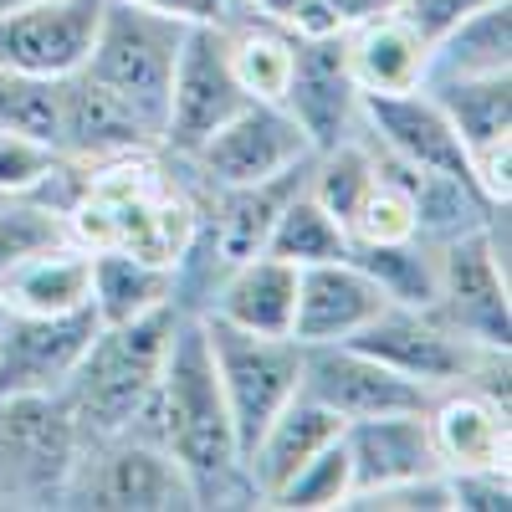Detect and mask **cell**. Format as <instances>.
I'll return each instance as SVG.
<instances>
[{"instance_id":"cell-1","label":"cell","mask_w":512,"mask_h":512,"mask_svg":"<svg viewBox=\"0 0 512 512\" xmlns=\"http://www.w3.org/2000/svg\"><path fill=\"white\" fill-rule=\"evenodd\" d=\"M123 431H134L175 456V466L195 492V507H262L246 482L241 446L231 431V410L221 395L216 364H210L200 313H180L154 395Z\"/></svg>"},{"instance_id":"cell-2","label":"cell","mask_w":512,"mask_h":512,"mask_svg":"<svg viewBox=\"0 0 512 512\" xmlns=\"http://www.w3.org/2000/svg\"><path fill=\"white\" fill-rule=\"evenodd\" d=\"M180 323V308H159L134 323H98L93 344L82 349L72 379L62 384V405L77 425V436H108L123 431L154 395L169 333Z\"/></svg>"},{"instance_id":"cell-3","label":"cell","mask_w":512,"mask_h":512,"mask_svg":"<svg viewBox=\"0 0 512 512\" xmlns=\"http://www.w3.org/2000/svg\"><path fill=\"white\" fill-rule=\"evenodd\" d=\"M185 31H190L185 21L164 16V11L134 6V0H103L93 52L82 62V72L93 82H103L113 98H123L144 123H154L164 134L169 82H175Z\"/></svg>"},{"instance_id":"cell-4","label":"cell","mask_w":512,"mask_h":512,"mask_svg":"<svg viewBox=\"0 0 512 512\" xmlns=\"http://www.w3.org/2000/svg\"><path fill=\"white\" fill-rule=\"evenodd\" d=\"M57 507L169 512V507H195V492L164 446L134 431H108V436H77Z\"/></svg>"},{"instance_id":"cell-5","label":"cell","mask_w":512,"mask_h":512,"mask_svg":"<svg viewBox=\"0 0 512 512\" xmlns=\"http://www.w3.org/2000/svg\"><path fill=\"white\" fill-rule=\"evenodd\" d=\"M200 323H205L210 364H216L221 395L231 410V431H236V446L246 461L256 436L267 431V420L303 384V344L287 333H246V328H231V323L205 318V313H200Z\"/></svg>"},{"instance_id":"cell-6","label":"cell","mask_w":512,"mask_h":512,"mask_svg":"<svg viewBox=\"0 0 512 512\" xmlns=\"http://www.w3.org/2000/svg\"><path fill=\"white\" fill-rule=\"evenodd\" d=\"M431 313L477 349L512 344V277H507V256L487 241V221L477 231L436 241V303H431Z\"/></svg>"},{"instance_id":"cell-7","label":"cell","mask_w":512,"mask_h":512,"mask_svg":"<svg viewBox=\"0 0 512 512\" xmlns=\"http://www.w3.org/2000/svg\"><path fill=\"white\" fill-rule=\"evenodd\" d=\"M251 98L241 93V82L231 72V52H226V26L221 21H200L185 31L180 41V62H175V82H169V108H164V134L159 149L169 159H190L216 128L246 108Z\"/></svg>"},{"instance_id":"cell-8","label":"cell","mask_w":512,"mask_h":512,"mask_svg":"<svg viewBox=\"0 0 512 512\" xmlns=\"http://www.w3.org/2000/svg\"><path fill=\"white\" fill-rule=\"evenodd\" d=\"M308 159H313V144H308L303 128H297V118L282 103H256L251 98L185 164L200 185L231 190V185L277 180V175H287V169L308 164Z\"/></svg>"},{"instance_id":"cell-9","label":"cell","mask_w":512,"mask_h":512,"mask_svg":"<svg viewBox=\"0 0 512 512\" xmlns=\"http://www.w3.org/2000/svg\"><path fill=\"white\" fill-rule=\"evenodd\" d=\"M303 395L328 405L338 420H369V415H400V410H425L431 390L415 384L410 374L379 364L374 354L354 344H313L303 349Z\"/></svg>"},{"instance_id":"cell-10","label":"cell","mask_w":512,"mask_h":512,"mask_svg":"<svg viewBox=\"0 0 512 512\" xmlns=\"http://www.w3.org/2000/svg\"><path fill=\"white\" fill-rule=\"evenodd\" d=\"M425 93L451 118L466 159H472L477 190L492 205H507L512 200V180H507V169H512V72L425 82Z\"/></svg>"},{"instance_id":"cell-11","label":"cell","mask_w":512,"mask_h":512,"mask_svg":"<svg viewBox=\"0 0 512 512\" xmlns=\"http://www.w3.org/2000/svg\"><path fill=\"white\" fill-rule=\"evenodd\" d=\"M103 0H26V6L0 11V67L62 82L82 72L93 52Z\"/></svg>"},{"instance_id":"cell-12","label":"cell","mask_w":512,"mask_h":512,"mask_svg":"<svg viewBox=\"0 0 512 512\" xmlns=\"http://www.w3.org/2000/svg\"><path fill=\"white\" fill-rule=\"evenodd\" d=\"M359 103H364V93H359L354 67H349V36H297L292 82H287L282 108L308 134L313 154L364 134Z\"/></svg>"},{"instance_id":"cell-13","label":"cell","mask_w":512,"mask_h":512,"mask_svg":"<svg viewBox=\"0 0 512 512\" xmlns=\"http://www.w3.org/2000/svg\"><path fill=\"white\" fill-rule=\"evenodd\" d=\"M98 318L93 308L77 313H0V400L16 395H62L82 349L93 344Z\"/></svg>"},{"instance_id":"cell-14","label":"cell","mask_w":512,"mask_h":512,"mask_svg":"<svg viewBox=\"0 0 512 512\" xmlns=\"http://www.w3.org/2000/svg\"><path fill=\"white\" fill-rule=\"evenodd\" d=\"M359 123H364V139H369L379 154H390L395 164L477 185L472 159H466L451 118L441 113V103L425 93V88L364 98V103H359Z\"/></svg>"},{"instance_id":"cell-15","label":"cell","mask_w":512,"mask_h":512,"mask_svg":"<svg viewBox=\"0 0 512 512\" xmlns=\"http://www.w3.org/2000/svg\"><path fill=\"white\" fill-rule=\"evenodd\" d=\"M57 149L72 164H113L128 154H154L159 128L144 123L123 98H113L88 72L57 82Z\"/></svg>"},{"instance_id":"cell-16","label":"cell","mask_w":512,"mask_h":512,"mask_svg":"<svg viewBox=\"0 0 512 512\" xmlns=\"http://www.w3.org/2000/svg\"><path fill=\"white\" fill-rule=\"evenodd\" d=\"M446 472H512V415L477 384H446L425 405Z\"/></svg>"},{"instance_id":"cell-17","label":"cell","mask_w":512,"mask_h":512,"mask_svg":"<svg viewBox=\"0 0 512 512\" xmlns=\"http://www.w3.org/2000/svg\"><path fill=\"white\" fill-rule=\"evenodd\" d=\"M344 451H349V472H354V492L349 497L446 472L441 451L431 441V420H425V410L349 420L344 425Z\"/></svg>"},{"instance_id":"cell-18","label":"cell","mask_w":512,"mask_h":512,"mask_svg":"<svg viewBox=\"0 0 512 512\" xmlns=\"http://www.w3.org/2000/svg\"><path fill=\"white\" fill-rule=\"evenodd\" d=\"M390 297L379 292V282L354 267L349 256L338 262H318L297 272V313H292V338L303 349L313 344H344L354 338Z\"/></svg>"},{"instance_id":"cell-19","label":"cell","mask_w":512,"mask_h":512,"mask_svg":"<svg viewBox=\"0 0 512 512\" xmlns=\"http://www.w3.org/2000/svg\"><path fill=\"white\" fill-rule=\"evenodd\" d=\"M297 272L272 251H256L236 262L216 292L205 297V318H221L246 333H287L292 338V313H297Z\"/></svg>"},{"instance_id":"cell-20","label":"cell","mask_w":512,"mask_h":512,"mask_svg":"<svg viewBox=\"0 0 512 512\" xmlns=\"http://www.w3.org/2000/svg\"><path fill=\"white\" fill-rule=\"evenodd\" d=\"M338 436H344V420H338L328 405H318L313 395L297 390L272 420H267V431L256 436V446L246 451V482L256 492V502L267 507V497L297 472L303 461H313L323 446H333Z\"/></svg>"},{"instance_id":"cell-21","label":"cell","mask_w":512,"mask_h":512,"mask_svg":"<svg viewBox=\"0 0 512 512\" xmlns=\"http://www.w3.org/2000/svg\"><path fill=\"white\" fill-rule=\"evenodd\" d=\"M425 62H431V41L400 16V6L379 11L349 31V67L364 98L425 88Z\"/></svg>"},{"instance_id":"cell-22","label":"cell","mask_w":512,"mask_h":512,"mask_svg":"<svg viewBox=\"0 0 512 512\" xmlns=\"http://www.w3.org/2000/svg\"><path fill=\"white\" fill-rule=\"evenodd\" d=\"M93 292V251L62 241L52 251H36L0 282V313H31V318H52V313H77L88 308Z\"/></svg>"},{"instance_id":"cell-23","label":"cell","mask_w":512,"mask_h":512,"mask_svg":"<svg viewBox=\"0 0 512 512\" xmlns=\"http://www.w3.org/2000/svg\"><path fill=\"white\" fill-rule=\"evenodd\" d=\"M221 26H226V52H231V72L241 82V93L256 103H282L292 82L297 36L282 31L272 16H262L251 0H236Z\"/></svg>"},{"instance_id":"cell-24","label":"cell","mask_w":512,"mask_h":512,"mask_svg":"<svg viewBox=\"0 0 512 512\" xmlns=\"http://www.w3.org/2000/svg\"><path fill=\"white\" fill-rule=\"evenodd\" d=\"M88 308L98 323H134L144 313L175 308V267L169 262H149L139 251H93V292Z\"/></svg>"},{"instance_id":"cell-25","label":"cell","mask_w":512,"mask_h":512,"mask_svg":"<svg viewBox=\"0 0 512 512\" xmlns=\"http://www.w3.org/2000/svg\"><path fill=\"white\" fill-rule=\"evenodd\" d=\"M512 72V0L461 16L431 41L425 82H451V77H497Z\"/></svg>"},{"instance_id":"cell-26","label":"cell","mask_w":512,"mask_h":512,"mask_svg":"<svg viewBox=\"0 0 512 512\" xmlns=\"http://www.w3.org/2000/svg\"><path fill=\"white\" fill-rule=\"evenodd\" d=\"M374 180H379V154H374V144L364 134H354L344 144H328V149H318L308 159V195L344 231L354 226V216H359L364 195L374 190Z\"/></svg>"},{"instance_id":"cell-27","label":"cell","mask_w":512,"mask_h":512,"mask_svg":"<svg viewBox=\"0 0 512 512\" xmlns=\"http://www.w3.org/2000/svg\"><path fill=\"white\" fill-rule=\"evenodd\" d=\"M344 256L379 282V292L390 297V303H410V308H431L436 303V241H425V236L384 241V246L349 241Z\"/></svg>"},{"instance_id":"cell-28","label":"cell","mask_w":512,"mask_h":512,"mask_svg":"<svg viewBox=\"0 0 512 512\" xmlns=\"http://www.w3.org/2000/svg\"><path fill=\"white\" fill-rule=\"evenodd\" d=\"M262 251L282 256V262H292V267H318V262H338V256L349 251V231L338 226L328 210L308 195V185H303L277 210V221H272Z\"/></svg>"},{"instance_id":"cell-29","label":"cell","mask_w":512,"mask_h":512,"mask_svg":"<svg viewBox=\"0 0 512 512\" xmlns=\"http://www.w3.org/2000/svg\"><path fill=\"white\" fill-rule=\"evenodd\" d=\"M72 241L67 216L57 205H47L41 195H0V282H6L26 256L52 251Z\"/></svg>"},{"instance_id":"cell-30","label":"cell","mask_w":512,"mask_h":512,"mask_svg":"<svg viewBox=\"0 0 512 512\" xmlns=\"http://www.w3.org/2000/svg\"><path fill=\"white\" fill-rule=\"evenodd\" d=\"M349 492H354V472H349L344 436H338L313 461L297 466V472L267 497V507H277V512H333V507L349 502Z\"/></svg>"},{"instance_id":"cell-31","label":"cell","mask_w":512,"mask_h":512,"mask_svg":"<svg viewBox=\"0 0 512 512\" xmlns=\"http://www.w3.org/2000/svg\"><path fill=\"white\" fill-rule=\"evenodd\" d=\"M251 6L292 36H349L354 26L400 6V0H251Z\"/></svg>"},{"instance_id":"cell-32","label":"cell","mask_w":512,"mask_h":512,"mask_svg":"<svg viewBox=\"0 0 512 512\" xmlns=\"http://www.w3.org/2000/svg\"><path fill=\"white\" fill-rule=\"evenodd\" d=\"M0 128L57 144V82L0 67Z\"/></svg>"},{"instance_id":"cell-33","label":"cell","mask_w":512,"mask_h":512,"mask_svg":"<svg viewBox=\"0 0 512 512\" xmlns=\"http://www.w3.org/2000/svg\"><path fill=\"white\" fill-rule=\"evenodd\" d=\"M57 164H62L57 144L36 139V134H16V128H0V195H36Z\"/></svg>"},{"instance_id":"cell-34","label":"cell","mask_w":512,"mask_h":512,"mask_svg":"<svg viewBox=\"0 0 512 512\" xmlns=\"http://www.w3.org/2000/svg\"><path fill=\"white\" fill-rule=\"evenodd\" d=\"M451 512H507L512 507V472H446Z\"/></svg>"},{"instance_id":"cell-35","label":"cell","mask_w":512,"mask_h":512,"mask_svg":"<svg viewBox=\"0 0 512 512\" xmlns=\"http://www.w3.org/2000/svg\"><path fill=\"white\" fill-rule=\"evenodd\" d=\"M482 6H492V0H400V16H405L425 41H436L446 26H456L461 16H472V11H482Z\"/></svg>"},{"instance_id":"cell-36","label":"cell","mask_w":512,"mask_h":512,"mask_svg":"<svg viewBox=\"0 0 512 512\" xmlns=\"http://www.w3.org/2000/svg\"><path fill=\"white\" fill-rule=\"evenodd\" d=\"M134 6H149V11H164L185 26H200V21H226L236 0H134Z\"/></svg>"},{"instance_id":"cell-37","label":"cell","mask_w":512,"mask_h":512,"mask_svg":"<svg viewBox=\"0 0 512 512\" xmlns=\"http://www.w3.org/2000/svg\"><path fill=\"white\" fill-rule=\"evenodd\" d=\"M11 6H26V0H0V11H11Z\"/></svg>"}]
</instances>
